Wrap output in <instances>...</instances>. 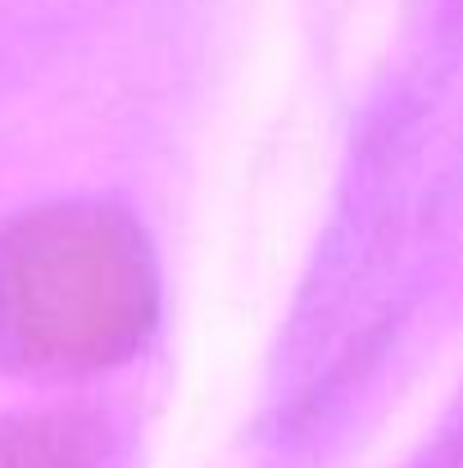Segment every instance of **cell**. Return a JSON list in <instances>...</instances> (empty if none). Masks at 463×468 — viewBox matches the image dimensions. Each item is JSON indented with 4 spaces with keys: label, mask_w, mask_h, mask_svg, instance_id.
<instances>
[{
    "label": "cell",
    "mask_w": 463,
    "mask_h": 468,
    "mask_svg": "<svg viewBox=\"0 0 463 468\" xmlns=\"http://www.w3.org/2000/svg\"><path fill=\"white\" fill-rule=\"evenodd\" d=\"M137 269L91 214H37L0 241V332L46 368L105 359L132 327Z\"/></svg>",
    "instance_id": "cell-1"
},
{
    "label": "cell",
    "mask_w": 463,
    "mask_h": 468,
    "mask_svg": "<svg viewBox=\"0 0 463 468\" xmlns=\"http://www.w3.org/2000/svg\"><path fill=\"white\" fill-rule=\"evenodd\" d=\"M82 437L68 423H0V468H78Z\"/></svg>",
    "instance_id": "cell-2"
}]
</instances>
